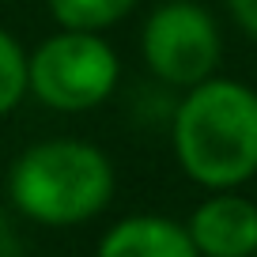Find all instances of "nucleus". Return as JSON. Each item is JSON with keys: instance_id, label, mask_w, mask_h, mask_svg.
<instances>
[{"instance_id": "f257e3e1", "label": "nucleus", "mask_w": 257, "mask_h": 257, "mask_svg": "<svg viewBox=\"0 0 257 257\" xmlns=\"http://www.w3.org/2000/svg\"><path fill=\"white\" fill-rule=\"evenodd\" d=\"M178 167L197 185L219 193L257 174V91L238 80L197 83L182 95L170 121Z\"/></svg>"}, {"instance_id": "f03ea898", "label": "nucleus", "mask_w": 257, "mask_h": 257, "mask_svg": "<svg viewBox=\"0 0 257 257\" xmlns=\"http://www.w3.org/2000/svg\"><path fill=\"white\" fill-rule=\"evenodd\" d=\"M8 193L19 216L42 227H76L110 204L113 167L87 140H38L12 163Z\"/></svg>"}, {"instance_id": "7ed1b4c3", "label": "nucleus", "mask_w": 257, "mask_h": 257, "mask_svg": "<svg viewBox=\"0 0 257 257\" xmlns=\"http://www.w3.org/2000/svg\"><path fill=\"white\" fill-rule=\"evenodd\" d=\"M31 95L57 113H83L102 106L117 91L121 61L102 31H68L61 27L38 42L27 61Z\"/></svg>"}, {"instance_id": "20e7f679", "label": "nucleus", "mask_w": 257, "mask_h": 257, "mask_svg": "<svg viewBox=\"0 0 257 257\" xmlns=\"http://www.w3.org/2000/svg\"><path fill=\"white\" fill-rule=\"evenodd\" d=\"M140 49H144V64L152 68L155 80L178 91L212 80L219 68V57H223L216 16L193 0L159 4L144 23Z\"/></svg>"}, {"instance_id": "39448f33", "label": "nucleus", "mask_w": 257, "mask_h": 257, "mask_svg": "<svg viewBox=\"0 0 257 257\" xmlns=\"http://www.w3.org/2000/svg\"><path fill=\"white\" fill-rule=\"evenodd\" d=\"M189 234L201 257H253L257 253V204L231 189H219L189 216Z\"/></svg>"}, {"instance_id": "423d86ee", "label": "nucleus", "mask_w": 257, "mask_h": 257, "mask_svg": "<svg viewBox=\"0 0 257 257\" xmlns=\"http://www.w3.org/2000/svg\"><path fill=\"white\" fill-rule=\"evenodd\" d=\"M98 257H201L189 227L167 216H128L98 242Z\"/></svg>"}, {"instance_id": "0eeeda50", "label": "nucleus", "mask_w": 257, "mask_h": 257, "mask_svg": "<svg viewBox=\"0 0 257 257\" xmlns=\"http://www.w3.org/2000/svg\"><path fill=\"white\" fill-rule=\"evenodd\" d=\"M46 4L49 16L68 31H106L137 8V0H46Z\"/></svg>"}, {"instance_id": "6e6552de", "label": "nucleus", "mask_w": 257, "mask_h": 257, "mask_svg": "<svg viewBox=\"0 0 257 257\" xmlns=\"http://www.w3.org/2000/svg\"><path fill=\"white\" fill-rule=\"evenodd\" d=\"M27 61H31V53L19 46V38H12V34L0 27V117H8V113L23 102V95L31 91Z\"/></svg>"}, {"instance_id": "1a4fd4ad", "label": "nucleus", "mask_w": 257, "mask_h": 257, "mask_svg": "<svg viewBox=\"0 0 257 257\" xmlns=\"http://www.w3.org/2000/svg\"><path fill=\"white\" fill-rule=\"evenodd\" d=\"M227 8H231L234 23L257 42V0H227Z\"/></svg>"}, {"instance_id": "9d476101", "label": "nucleus", "mask_w": 257, "mask_h": 257, "mask_svg": "<svg viewBox=\"0 0 257 257\" xmlns=\"http://www.w3.org/2000/svg\"><path fill=\"white\" fill-rule=\"evenodd\" d=\"M0 257H23V246H19V234L12 227V219L0 212Z\"/></svg>"}, {"instance_id": "9b49d317", "label": "nucleus", "mask_w": 257, "mask_h": 257, "mask_svg": "<svg viewBox=\"0 0 257 257\" xmlns=\"http://www.w3.org/2000/svg\"><path fill=\"white\" fill-rule=\"evenodd\" d=\"M0 4H16V0H0Z\"/></svg>"}]
</instances>
